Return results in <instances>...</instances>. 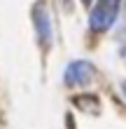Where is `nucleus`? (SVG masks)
<instances>
[{
  "mask_svg": "<svg viewBox=\"0 0 126 129\" xmlns=\"http://www.w3.org/2000/svg\"><path fill=\"white\" fill-rule=\"evenodd\" d=\"M117 17V0H98V5L91 10V28L93 31H107L110 24Z\"/></svg>",
  "mask_w": 126,
  "mask_h": 129,
  "instance_id": "1",
  "label": "nucleus"
},
{
  "mask_svg": "<svg viewBox=\"0 0 126 129\" xmlns=\"http://www.w3.org/2000/svg\"><path fill=\"white\" fill-rule=\"evenodd\" d=\"M91 75V66L84 61H75L68 71H65V82L68 85H84Z\"/></svg>",
  "mask_w": 126,
  "mask_h": 129,
  "instance_id": "2",
  "label": "nucleus"
},
{
  "mask_svg": "<svg viewBox=\"0 0 126 129\" xmlns=\"http://www.w3.org/2000/svg\"><path fill=\"white\" fill-rule=\"evenodd\" d=\"M35 26H38L42 40H44V42H51V19H49V14L44 12L42 7L35 10Z\"/></svg>",
  "mask_w": 126,
  "mask_h": 129,
  "instance_id": "3",
  "label": "nucleus"
},
{
  "mask_svg": "<svg viewBox=\"0 0 126 129\" xmlns=\"http://www.w3.org/2000/svg\"><path fill=\"white\" fill-rule=\"evenodd\" d=\"M124 92H126V85H124Z\"/></svg>",
  "mask_w": 126,
  "mask_h": 129,
  "instance_id": "4",
  "label": "nucleus"
}]
</instances>
